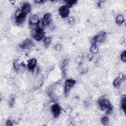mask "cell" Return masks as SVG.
<instances>
[{
  "mask_svg": "<svg viewBox=\"0 0 126 126\" xmlns=\"http://www.w3.org/2000/svg\"><path fill=\"white\" fill-rule=\"evenodd\" d=\"M31 10V7L30 4L28 2H25L23 4L22 7V9L21 10L24 14H25L26 15H27L30 12Z\"/></svg>",
  "mask_w": 126,
  "mask_h": 126,
  "instance_id": "7c38bea8",
  "label": "cell"
},
{
  "mask_svg": "<svg viewBox=\"0 0 126 126\" xmlns=\"http://www.w3.org/2000/svg\"><path fill=\"white\" fill-rule=\"evenodd\" d=\"M36 60L34 59H30L28 62V67L30 70H33L36 66Z\"/></svg>",
  "mask_w": 126,
  "mask_h": 126,
  "instance_id": "8fae6325",
  "label": "cell"
},
{
  "mask_svg": "<svg viewBox=\"0 0 126 126\" xmlns=\"http://www.w3.org/2000/svg\"><path fill=\"white\" fill-rule=\"evenodd\" d=\"M6 125H7V126H9L12 125V124L11 121L10 120H8V121H7V123H6Z\"/></svg>",
  "mask_w": 126,
  "mask_h": 126,
  "instance_id": "7402d4cb",
  "label": "cell"
},
{
  "mask_svg": "<svg viewBox=\"0 0 126 126\" xmlns=\"http://www.w3.org/2000/svg\"><path fill=\"white\" fill-rule=\"evenodd\" d=\"M101 123H102V124H103L104 125H106L108 123L109 119H108V117L104 116L101 118Z\"/></svg>",
  "mask_w": 126,
  "mask_h": 126,
  "instance_id": "d6986e66",
  "label": "cell"
},
{
  "mask_svg": "<svg viewBox=\"0 0 126 126\" xmlns=\"http://www.w3.org/2000/svg\"><path fill=\"white\" fill-rule=\"evenodd\" d=\"M98 51V48L96 44H92V46L90 47V51L91 53L93 54H96L97 53Z\"/></svg>",
  "mask_w": 126,
  "mask_h": 126,
  "instance_id": "9a60e30c",
  "label": "cell"
},
{
  "mask_svg": "<svg viewBox=\"0 0 126 126\" xmlns=\"http://www.w3.org/2000/svg\"><path fill=\"white\" fill-rule=\"evenodd\" d=\"M98 105L100 109L106 113H110L113 110L112 106L109 100L104 96L101 97L98 100Z\"/></svg>",
  "mask_w": 126,
  "mask_h": 126,
  "instance_id": "6da1fadb",
  "label": "cell"
},
{
  "mask_svg": "<svg viewBox=\"0 0 126 126\" xmlns=\"http://www.w3.org/2000/svg\"><path fill=\"white\" fill-rule=\"evenodd\" d=\"M15 15L16 23L20 25L22 24L24 22L27 15H26L23 12H22L21 10H18L16 12Z\"/></svg>",
  "mask_w": 126,
  "mask_h": 126,
  "instance_id": "3957f363",
  "label": "cell"
},
{
  "mask_svg": "<svg viewBox=\"0 0 126 126\" xmlns=\"http://www.w3.org/2000/svg\"><path fill=\"white\" fill-rule=\"evenodd\" d=\"M35 2H37L38 3H41L44 2L45 1H44V0H37V1H35Z\"/></svg>",
  "mask_w": 126,
  "mask_h": 126,
  "instance_id": "603a6c76",
  "label": "cell"
},
{
  "mask_svg": "<svg viewBox=\"0 0 126 126\" xmlns=\"http://www.w3.org/2000/svg\"><path fill=\"white\" fill-rule=\"evenodd\" d=\"M106 38V33L102 32L99 34H98L95 36L92 40V44H96L97 43H101L103 42Z\"/></svg>",
  "mask_w": 126,
  "mask_h": 126,
  "instance_id": "5b68a950",
  "label": "cell"
},
{
  "mask_svg": "<svg viewBox=\"0 0 126 126\" xmlns=\"http://www.w3.org/2000/svg\"><path fill=\"white\" fill-rule=\"evenodd\" d=\"M58 11H59V14L63 18H66L68 16L69 13V9L65 5L61 6L59 8Z\"/></svg>",
  "mask_w": 126,
  "mask_h": 126,
  "instance_id": "8992f818",
  "label": "cell"
},
{
  "mask_svg": "<svg viewBox=\"0 0 126 126\" xmlns=\"http://www.w3.org/2000/svg\"><path fill=\"white\" fill-rule=\"evenodd\" d=\"M116 23L118 25H122L125 22V19L124 17L122 15H119L117 16L116 18Z\"/></svg>",
  "mask_w": 126,
  "mask_h": 126,
  "instance_id": "5bb4252c",
  "label": "cell"
},
{
  "mask_svg": "<svg viewBox=\"0 0 126 126\" xmlns=\"http://www.w3.org/2000/svg\"><path fill=\"white\" fill-rule=\"evenodd\" d=\"M77 2V0H67L65 1V4L68 8L72 7L74 4H75Z\"/></svg>",
  "mask_w": 126,
  "mask_h": 126,
  "instance_id": "ac0fdd59",
  "label": "cell"
},
{
  "mask_svg": "<svg viewBox=\"0 0 126 126\" xmlns=\"http://www.w3.org/2000/svg\"><path fill=\"white\" fill-rule=\"evenodd\" d=\"M75 84V81L73 79H67L66 80L65 82V86H64V94L65 95H67L71 89L73 87V86Z\"/></svg>",
  "mask_w": 126,
  "mask_h": 126,
  "instance_id": "277c9868",
  "label": "cell"
},
{
  "mask_svg": "<svg viewBox=\"0 0 126 126\" xmlns=\"http://www.w3.org/2000/svg\"><path fill=\"white\" fill-rule=\"evenodd\" d=\"M51 111L54 117L57 118L61 113V108L58 104H54L51 107Z\"/></svg>",
  "mask_w": 126,
  "mask_h": 126,
  "instance_id": "9c48e42d",
  "label": "cell"
},
{
  "mask_svg": "<svg viewBox=\"0 0 126 126\" xmlns=\"http://www.w3.org/2000/svg\"><path fill=\"white\" fill-rule=\"evenodd\" d=\"M51 21V15L49 13L45 14L42 19V24L43 26H48Z\"/></svg>",
  "mask_w": 126,
  "mask_h": 126,
  "instance_id": "ba28073f",
  "label": "cell"
},
{
  "mask_svg": "<svg viewBox=\"0 0 126 126\" xmlns=\"http://www.w3.org/2000/svg\"><path fill=\"white\" fill-rule=\"evenodd\" d=\"M68 21L70 24H73L74 23L75 21H74V19L73 17H70L68 19Z\"/></svg>",
  "mask_w": 126,
  "mask_h": 126,
  "instance_id": "44dd1931",
  "label": "cell"
},
{
  "mask_svg": "<svg viewBox=\"0 0 126 126\" xmlns=\"http://www.w3.org/2000/svg\"><path fill=\"white\" fill-rule=\"evenodd\" d=\"M121 106L122 108L124 111V112H126V96L125 95H124V96L122 98V101H121Z\"/></svg>",
  "mask_w": 126,
  "mask_h": 126,
  "instance_id": "2e32d148",
  "label": "cell"
},
{
  "mask_svg": "<svg viewBox=\"0 0 126 126\" xmlns=\"http://www.w3.org/2000/svg\"><path fill=\"white\" fill-rule=\"evenodd\" d=\"M33 45V43L32 41L30 39H26L24 41H23L20 44V47L23 49H29L32 47Z\"/></svg>",
  "mask_w": 126,
  "mask_h": 126,
  "instance_id": "52a82bcc",
  "label": "cell"
},
{
  "mask_svg": "<svg viewBox=\"0 0 126 126\" xmlns=\"http://www.w3.org/2000/svg\"><path fill=\"white\" fill-rule=\"evenodd\" d=\"M44 35V31L43 29L40 27L38 26L36 28L35 30L33 32V37L37 41L41 40Z\"/></svg>",
  "mask_w": 126,
  "mask_h": 126,
  "instance_id": "7a4b0ae2",
  "label": "cell"
},
{
  "mask_svg": "<svg viewBox=\"0 0 126 126\" xmlns=\"http://www.w3.org/2000/svg\"><path fill=\"white\" fill-rule=\"evenodd\" d=\"M29 22L30 24L32 25H37L39 23L40 21L38 16L36 15H33L30 17L29 19Z\"/></svg>",
  "mask_w": 126,
  "mask_h": 126,
  "instance_id": "4fadbf2b",
  "label": "cell"
},
{
  "mask_svg": "<svg viewBox=\"0 0 126 126\" xmlns=\"http://www.w3.org/2000/svg\"><path fill=\"white\" fill-rule=\"evenodd\" d=\"M51 41H52V37L51 36H48V37H45L44 39L43 42L44 43V45L46 47H48L50 44Z\"/></svg>",
  "mask_w": 126,
  "mask_h": 126,
  "instance_id": "e0dca14e",
  "label": "cell"
},
{
  "mask_svg": "<svg viewBox=\"0 0 126 126\" xmlns=\"http://www.w3.org/2000/svg\"><path fill=\"white\" fill-rule=\"evenodd\" d=\"M125 79V77L123 74H120L117 78H116L114 82L113 85L116 88H119L122 82H123Z\"/></svg>",
  "mask_w": 126,
  "mask_h": 126,
  "instance_id": "30bf717a",
  "label": "cell"
},
{
  "mask_svg": "<svg viewBox=\"0 0 126 126\" xmlns=\"http://www.w3.org/2000/svg\"><path fill=\"white\" fill-rule=\"evenodd\" d=\"M121 59L123 62H126V51H124L121 55Z\"/></svg>",
  "mask_w": 126,
  "mask_h": 126,
  "instance_id": "ffe728a7",
  "label": "cell"
}]
</instances>
